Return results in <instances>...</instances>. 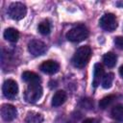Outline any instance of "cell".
Segmentation results:
<instances>
[{"label": "cell", "mask_w": 123, "mask_h": 123, "mask_svg": "<svg viewBox=\"0 0 123 123\" xmlns=\"http://www.w3.org/2000/svg\"><path fill=\"white\" fill-rule=\"evenodd\" d=\"M91 56V49L89 46L85 45V46H81L80 48L77 49V51L75 52L73 59H72V63L74 64L75 67L78 68H82L85 67Z\"/></svg>", "instance_id": "obj_1"}, {"label": "cell", "mask_w": 123, "mask_h": 123, "mask_svg": "<svg viewBox=\"0 0 123 123\" xmlns=\"http://www.w3.org/2000/svg\"><path fill=\"white\" fill-rule=\"evenodd\" d=\"M88 35H89L88 30L85 25H78L71 28L67 32L66 38L72 42H80L86 39Z\"/></svg>", "instance_id": "obj_2"}, {"label": "cell", "mask_w": 123, "mask_h": 123, "mask_svg": "<svg viewBox=\"0 0 123 123\" xmlns=\"http://www.w3.org/2000/svg\"><path fill=\"white\" fill-rule=\"evenodd\" d=\"M42 96V87L39 84H29L24 91V99L28 103H36Z\"/></svg>", "instance_id": "obj_3"}, {"label": "cell", "mask_w": 123, "mask_h": 123, "mask_svg": "<svg viewBox=\"0 0 123 123\" xmlns=\"http://www.w3.org/2000/svg\"><path fill=\"white\" fill-rule=\"evenodd\" d=\"M27 13V8L23 3L14 2L12 3L8 8V14L13 20L22 19Z\"/></svg>", "instance_id": "obj_4"}, {"label": "cell", "mask_w": 123, "mask_h": 123, "mask_svg": "<svg viewBox=\"0 0 123 123\" xmlns=\"http://www.w3.org/2000/svg\"><path fill=\"white\" fill-rule=\"evenodd\" d=\"M99 24L103 30L107 32H113L117 27L116 17L113 13H106L101 17Z\"/></svg>", "instance_id": "obj_5"}, {"label": "cell", "mask_w": 123, "mask_h": 123, "mask_svg": "<svg viewBox=\"0 0 123 123\" xmlns=\"http://www.w3.org/2000/svg\"><path fill=\"white\" fill-rule=\"evenodd\" d=\"M2 91L5 97L7 98H14L18 93V86L15 81L13 80H7L4 82L2 86Z\"/></svg>", "instance_id": "obj_6"}, {"label": "cell", "mask_w": 123, "mask_h": 123, "mask_svg": "<svg viewBox=\"0 0 123 123\" xmlns=\"http://www.w3.org/2000/svg\"><path fill=\"white\" fill-rule=\"evenodd\" d=\"M46 44L40 40H31L28 43V50L33 56H41L46 51Z\"/></svg>", "instance_id": "obj_7"}, {"label": "cell", "mask_w": 123, "mask_h": 123, "mask_svg": "<svg viewBox=\"0 0 123 123\" xmlns=\"http://www.w3.org/2000/svg\"><path fill=\"white\" fill-rule=\"evenodd\" d=\"M17 115V111L14 106L10 104H4L1 108V116L3 120L10 122L12 121Z\"/></svg>", "instance_id": "obj_8"}, {"label": "cell", "mask_w": 123, "mask_h": 123, "mask_svg": "<svg viewBox=\"0 0 123 123\" xmlns=\"http://www.w3.org/2000/svg\"><path fill=\"white\" fill-rule=\"evenodd\" d=\"M39 68H40V70H41L42 72H44V73H46V74L52 75V74H55V73H57V72L59 71V69H60V64H59L57 62H55V61L49 60V61L43 62L40 64Z\"/></svg>", "instance_id": "obj_9"}, {"label": "cell", "mask_w": 123, "mask_h": 123, "mask_svg": "<svg viewBox=\"0 0 123 123\" xmlns=\"http://www.w3.org/2000/svg\"><path fill=\"white\" fill-rule=\"evenodd\" d=\"M104 76V68L103 65L99 62L94 64L93 69V80H92V86L93 87H97L100 85V81L103 79Z\"/></svg>", "instance_id": "obj_10"}, {"label": "cell", "mask_w": 123, "mask_h": 123, "mask_svg": "<svg viewBox=\"0 0 123 123\" xmlns=\"http://www.w3.org/2000/svg\"><path fill=\"white\" fill-rule=\"evenodd\" d=\"M21 77H22V80L28 84H39L41 81L40 77L37 74L31 71H24Z\"/></svg>", "instance_id": "obj_11"}, {"label": "cell", "mask_w": 123, "mask_h": 123, "mask_svg": "<svg viewBox=\"0 0 123 123\" xmlns=\"http://www.w3.org/2000/svg\"><path fill=\"white\" fill-rule=\"evenodd\" d=\"M66 98H67V95H66V92L64 90L57 91L54 94L53 98H52V106L53 107H60V106H62L65 102Z\"/></svg>", "instance_id": "obj_12"}, {"label": "cell", "mask_w": 123, "mask_h": 123, "mask_svg": "<svg viewBox=\"0 0 123 123\" xmlns=\"http://www.w3.org/2000/svg\"><path fill=\"white\" fill-rule=\"evenodd\" d=\"M4 37L5 39L11 41V42H16L19 38V33L17 30L13 28H8L4 32Z\"/></svg>", "instance_id": "obj_13"}, {"label": "cell", "mask_w": 123, "mask_h": 123, "mask_svg": "<svg viewBox=\"0 0 123 123\" xmlns=\"http://www.w3.org/2000/svg\"><path fill=\"white\" fill-rule=\"evenodd\" d=\"M111 115L114 120L118 122H123V105L114 106L111 111Z\"/></svg>", "instance_id": "obj_14"}, {"label": "cell", "mask_w": 123, "mask_h": 123, "mask_svg": "<svg viewBox=\"0 0 123 123\" xmlns=\"http://www.w3.org/2000/svg\"><path fill=\"white\" fill-rule=\"evenodd\" d=\"M25 121H26V123H41L43 121V116H42V114H40L38 112L29 111L27 113Z\"/></svg>", "instance_id": "obj_15"}, {"label": "cell", "mask_w": 123, "mask_h": 123, "mask_svg": "<svg viewBox=\"0 0 123 123\" xmlns=\"http://www.w3.org/2000/svg\"><path fill=\"white\" fill-rule=\"evenodd\" d=\"M116 61H117L116 55L112 52H108L103 57V62L105 65H107L108 67H113L116 64Z\"/></svg>", "instance_id": "obj_16"}, {"label": "cell", "mask_w": 123, "mask_h": 123, "mask_svg": "<svg viewBox=\"0 0 123 123\" xmlns=\"http://www.w3.org/2000/svg\"><path fill=\"white\" fill-rule=\"evenodd\" d=\"M38 32L41 34V35H49L50 32H51V23L48 19H45L43 21H41L39 24H38Z\"/></svg>", "instance_id": "obj_17"}, {"label": "cell", "mask_w": 123, "mask_h": 123, "mask_svg": "<svg viewBox=\"0 0 123 123\" xmlns=\"http://www.w3.org/2000/svg\"><path fill=\"white\" fill-rule=\"evenodd\" d=\"M113 79H114V74L110 72V73H107L103 76V79H102V86L104 88H110L112 85V82H113Z\"/></svg>", "instance_id": "obj_18"}, {"label": "cell", "mask_w": 123, "mask_h": 123, "mask_svg": "<svg viewBox=\"0 0 123 123\" xmlns=\"http://www.w3.org/2000/svg\"><path fill=\"white\" fill-rule=\"evenodd\" d=\"M115 99V95H108L104 98H102L100 101H99V107L102 109V110H105L107 109Z\"/></svg>", "instance_id": "obj_19"}, {"label": "cell", "mask_w": 123, "mask_h": 123, "mask_svg": "<svg viewBox=\"0 0 123 123\" xmlns=\"http://www.w3.org/2000/svg\"><path fill=\"white\" fill-rule=\"evenodd\" d=\"M114 43L117 46V48L123 50V37H116L114 38Z\"/></svg>", "instance_id": "obj_20"}, {"label": "cell", "mask_w": 123, "mask_h": 123, "mask_svg": "<svg viewBox=\"0 0 123 123\" xmlns=\"http://www.w3.org/2000/svg\"><path fill=\"white\" fill-rule=\"evenodd\" d=\"M93 122H94L93 119H91V118H87V119H85L82 123H93Z\"/></svg>", "instance_id": "obj_21"}, {"label": "cell", "mask_w": 123, "mask_h": 123, "mask_svg": "<svg viewBox=\"0 0 123 123\" xmlns=\"http://www.w3.org/2000/svg\"><path fill=\"white\" fill-rule=\"evenodd\" d=\"M119 74H120V76L123 78V64L119 67Z\"/></svg>", "instance_id": "obj_22"}, {"label": "cell", "mask_w": 123, "mask_h": 123, "mask_svg": "<svg viewBox=\"0 0 123 123\" xmlns=\"http://www.w3.org/2000/svg\"><path fill=\"white\" fill-rule=\"evenodd\" d=\"M116 6L120 7V8H123V1H118L116 2Z\"/></svg>", "instance_id": "obj_23"}]
</instances>
